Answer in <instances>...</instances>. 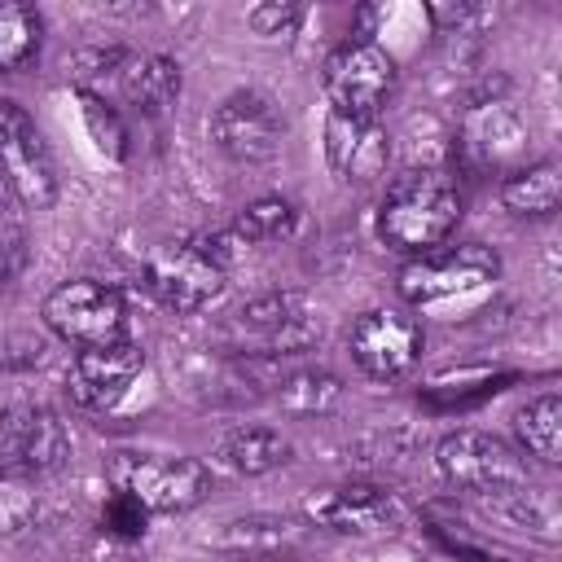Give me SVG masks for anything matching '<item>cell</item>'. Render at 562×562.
Listing matches in <instances>:
<instances>
[{"label":"cell","mask_w":562,"mask_h":562,"mask_svg":"<svg viewBox=\"0 0 562 562\" xmlns=\"http://www.w3.org/2000/svg\"><path fill=\"white\" fill-rule=\"evenodd\" d=\"M461 189L448 171L439 167H413L404 176H395L378 202V237L417 259L430 255L439 246H448V237L461 224Z\"/></svg>","instance_id":"cell-1"},{"label":"cell","mask_w":562,"mask_h":562,"mask_svg":"<svg viewBox=\"0 0 562 562\" xmlns=\"http://www.w3.org/2000/svg\"><path fill=\"white\" fill-rule=\"evenodd\" d=\"M228 356H255V360H285L321 342V316L299 290H268L246 299L228 312L220 329Z\"/></svg>","instance_id":"cell-2"},{"label":"cell","mask_w":562,"mask_h":562,"mask_svg":"<svg viewBox=\"0 0 562 562\" xmlns=\"http://www.w3.org/2000/svg\"><path fill=\"white\" fill-rule=\"evenodd\" d=\"M40 316L75 351L127 342V303L110 281H97V277H75L48 290Z\"/></svg>","instance_id":"cell-3"},{"label":"cell","mask_w":562,"mask_h":562,"mask_svg":"<svg viewBox=\"0 0 562 562\" xmlns=\"http://www.w3.org/2000/svg\"><path fill=\"white\" fill-rule=\"evenodd\" d=\"M110 479L149 514H184L202 505L211 492V470L198 457H176V452H119Z\"/></svg>","instance_id":"cell-4"},{"label":"cell","mask_w":562,"mask_h":562,"mask_svg":"<svg viewBox=\"0 0 562 562\" xmlns=\"http://www.w3.org/2000/svg\"><path fill=\"white\" fill-rule=\"evenodd\" d=\"M395 57L373 40H347L325 57L321 83L334 114L351 119H382V105L395 92Z\"/></svg>","instance_id":"cell-5"},{"label":"cell","mask_w":562,"mask_h":562,"mask_svg":"<svg viewBox=\"0 0 562 562\" xmlns=\"http://www.w3.org/2000/svg\"><path fill=\"white\" fill-rule=\"evenodd\" d=\"M70 457V435L66 422L48 404H4L0 408V474L35 483L53 470H61Z\"/></svg>","instance_id":"cell-6"},{"label":"cell","mask_w":562,"mask_h":562,"mask_svg":"<svg viewBox=\"0 0 562 562\" xmlns=\"http://www.w3.org/2000/svg\"><path fill=\"white\" fill-rule=\"evenodd\" d=\"M501 277V255L483 241H457V246H439L430 255H417L400 268V294L413 307H430V303H448L457 294L483 290Z\"/></svg>","instance_id":"cell-7"},{"label":"cell","mask_w":562,"mask_h":562,"mask_svg":"<svg viewBox=\"0 0 562 562\" xmlns=\"http://www.w3.org/2000/svg\"><path fill=\"white\" fill-rule=\"evenodd\" d=\"M0 171L22 211H48L57 202V162L44 132L13 97H0Z\"/></svg>","instance_id":"cell-8"},{"label":"cell","mask_w":562,"mask_h":562,"mask_svg":"<svg viewBox=\"0 0 562 562\" xmlns=\"http://www.w3.org/2000/svg\"><path fill=\"white\" fill-rule=\"evenodd\" d=\"M435 470L461 487V492H474V496H496V492H509L518 483H531L527 479V461L518 448H509L505 439L487 435V430H452L435 443Z\"/></svg>","instance_id":"cell-9"},{"label":"cell","mask_w":562,"mask_h":562,"mask_svg":"<svg viewBox=\"0 0 562 562\" xmlns=\"http://www.w3.org/2000/svg\"><path fill=\"white\" fill-rule=\"evenodd\" d=\"M140 285L180 316H193L211 307L224 294V268L198 246V241H167L154 246L140 263Z\"/></svg>","instance_id":"cell-10"},{"label":"cell","mask_w":562,"mask_h":562,"mask_svg":"<svg viewBox=\"0 0 562 562\" xmlns=\"http://www.w3.org/2000/svg\"><path fill=\"white\" fill-rule=\"evenodd\" d=\"M206 132L215 140V149L241 167H259V162H272L281 154V140H285V119L277 114L272 97L268 92H255V88H237L228 92L211 119H206Z\"/></svg>","instance_id":"cell-11"},{"label":"cell","mask_w":562,"mask_h":562,"mask_svg":"<svg viewBox=\"0 0 562 562\" xmlns=\"http://www.w3.org/2000/svg\"><path fill=\"white\" fill-rule=\"evenodd\" d=\"M426 334L404 307H369L347 329V351L356 369L373 382H395L422 360Z\"/></svg>","instance_id":"cell-12"},{"label":"cell","mask_w":562,"mask_h":562,"mask_svg":"<svg viewBox=\"0 0 562 562\" xmlns=\"http://www.w3.org/2000/svg\"><path fill=\"white\" fill-rule=\"evenodd\" d=\"M303 514H307V522H316L325 531H351V536H382V531H400L408 522V505L382 483L325 487V492L307 496Z\"/></svg>","instance_id":"cell-13"},{"label":"cell","mask_w":562,"mask_h":562,"mask_svg":"<svg viewBox=\"0 0 562 562\" xmlns=\"http://www.w3.org/2000/svg\"><path fill=\"white\" fill-rule=\"evenodd\" d=\"M145 369V347L140 342H119V347H97V351H75L66 364V395L83 413H110L123 404L132 382Z\"/></svg>","instance_id":"cell-14"},{"label":"cell","mask_w":562,"mask_h":562,"mask_svg":"<svg viewBox=\"0 0 562 562\" xmlns=\"http://www.w3.org/2000/svg\"><path fill=\"white\" fill-rule=\"evenodd\" d=\"M325 162L342 184H373L386 176L391 162V136L382 119H351L334 114L325 119Z\"/></svg>","instance_id":"cell-15"},{"label":"cell","mask_w":562,"mask_h":562,"mask_svg":"<svg viewBox=\"0 0 562 562\" xmlns=\"http://www.w3.org/2000/svg\"><path fill=\"white\" fill-rule=\"evenodd\" d=\"M457 149L474 162V167H509L522 149H527V127L514 114L509 101L501 97H479L465 105L461 114V136Z\"/></svg>","instance_id":"cell-16"},{"label":"cell","mask_w":562,"mask_h":562,"mask_svg":"<svg viewBox=\"0 0 562 562\" xmlns=\"http://www.w3.org/2000/svg\"><path fill=\"white\" fill-rule=\"evenodd\" d=\"M180 66L162 53H127L119 79H114V92L136 105L140 114H167L176 101H180Z\"/></svg>","instance_id":"cell-17"},{"label":"cell","mask_w":562,"mask_h":562,"mask_svg":"<svg viewBox=\"0 0 562 562\" xmlns=\"http://www.w3.org/2000/svg\"><path fill=\"white\" fill-rule=\"evenodd\" d=\"M294 457V443L277 430V426H263V422H241V426H228L215 443V461L233 474H268V470H281L285 461Z\"/></svg>","instance_id":"cell-18"},{"label":"cell","mask_w":562,"mask_h":562,"mask_svg":"<svg viewBox=\"0 0 562 562\" xmlns=\"http://www.w3.org/2000/svg\"><path fill=\"white\" fill-rule=\"evenodd\" d=\"M496 198H501V206H505L509 215L549 220V215L562 206V167H558L553 158L514 167V171H505V180L496 184Z\"/></svg>","instance_id":"cell-19"},{"label":"cell","mask_w":562,"mask_h":562,"mask_svg":"<svg viewBox=\"0 0 562 562\" xmlns=\"http://www.w3.org/2000/svg\"><path fill=\"white\" fill-rule=\"evenodd\" d=\"M299 544V531L285 522V518H268V514H255V518H233L224 522L215 536H211V549L228 553V558H246V562H263V558H277L285 549Z\"/></svg>","instance_id":"cell-20"},{"label":"cell","mask_w":562,"mask_h":562,"mask_svg":"<svg viewBox=\"0 0 562 562\" xmlns=\"http://www.w3.org/2000/svg\"><path fill=\"white\" fill-rule=\"evenodd\" d=\"M514 435H518V452H527L544 465H558L562 461V395L558 391L531 395L514 413Z\"/></svg>","instance_id":"cell-21"},{"label":"cell","mask_w":562,"mask_h":562,"mask_svg":"<svg viewBox=\"0 0 562 562\" xmlns=\"http://www.w3.org/2000/svg\"><path fill=\"white\" fill-rule=\"evenodd\" d=\"M44 18L35 4L0 0V75H18L40 57Z\"/></svg>","instance_id":"cell-22"},{"label":"cell","mask_w":562,"mask_h":562,"mask_svg":"<svg viewBox=\"0 0 562 562\" xmlns=\"http://www.w3.org/2000/svg\"><path fill=\"white\" fill-rule=\"evenodd\" d=\"M303 224V211L285 198H255L237 211L233 220V237L250 241V246H272V241H290Z\"/></svg>","instance_id":"cell-23"},{"label":"cell","mask_w":562,"mask_h":562,"mask_svg":"<svg viewBox=\"0 0 562 562\" xmlns=\"http://www.w3.org/2000/svg\"><path fill=\"white\" fill-rule=\"evenodd\" d=\"M277 400L290 417H325L342 400V382L329 369H294L277 382Z\"/></svg>","instance_id":"cell-24"},{"label":"cell","mask_w":562,"mask_h":562,"mask_svg":"<svg viewBox=\"0 0 562 562\" xmlns=\"http://www.w3.org/2000/svg\"><path fill=\"white\" fill-rule=\"evenodd\" d=\"M79 101H83V123H88L92 145H97L105 158L123 162V158H127V127H123L119 110H114L105 97H92V92H79Z\"/></svg>","instance_id":"cell-25"},{"label":"cell","mask_w":562,"mask_h":562,"mask_svg":"<svg viewBox=\"0 0 562 562\" xmlns=\"http://www.w3.org/2000/svg\"><path fill=\"white\" fill-rule=\"evenodd\" d=\"M26 263V224L13 193H0V281H13Z\"/></svg>","instance_id":"cell-26"},{"label":"cell","mask_w":562,"mask_h":562,"mask_svg":"<svg viewBox=\"0 0 562 562\" xmlns=\"http://www.w3.org/2000/svg\"><path fill=\"white\" fill-rule=\"evenodd\" d=\"M145 522H149V509L140 501H132L127 492L114 487V496L105 501V514H101V527L119 540H140L145 536Z\"/></svg>","instance_id":"cell-27"},{"label":"cell","mask_w":562,"mask_h":562,"mask_svg":"<svg viewBox=\"0 0 562 562\" xmlns=\"http://www.w3.org/2000/svg\"><path fill=\"white\" fill-rule=\"evenodd\" d=\"M35 518V492L22 479L0 474V536H18Z\"/></svg>","instance_id":"cell-28"},{"label":"cell","mask_w":562,"mask_h":562,"mask_svg":"<svg viewBox=\"0 0 562 562\" xmlns=\"http://www.w3.org/2000/svg\"><path fill=\"white\" fill-rule=\"evenodd\" d=\"M299 22H303V4H277V0H268V4H250L246 9V26L255 35H263V40L294 35Z\"/></svg>","instance_id":"cell-29"},{"label":"cell","mask_w":562,"mask_h":562,"mask_svg":"<svg viewBox=\"0 0 562 562\" xmlns=\"http://www.w3.org/2000/svg\"><path fill=\"white\" fill-rule=\"evenodd\" d=\"M0 193H9V184H4V171H0Z\"/></svg>","instance_id":"cell-30"}]
</instances>
